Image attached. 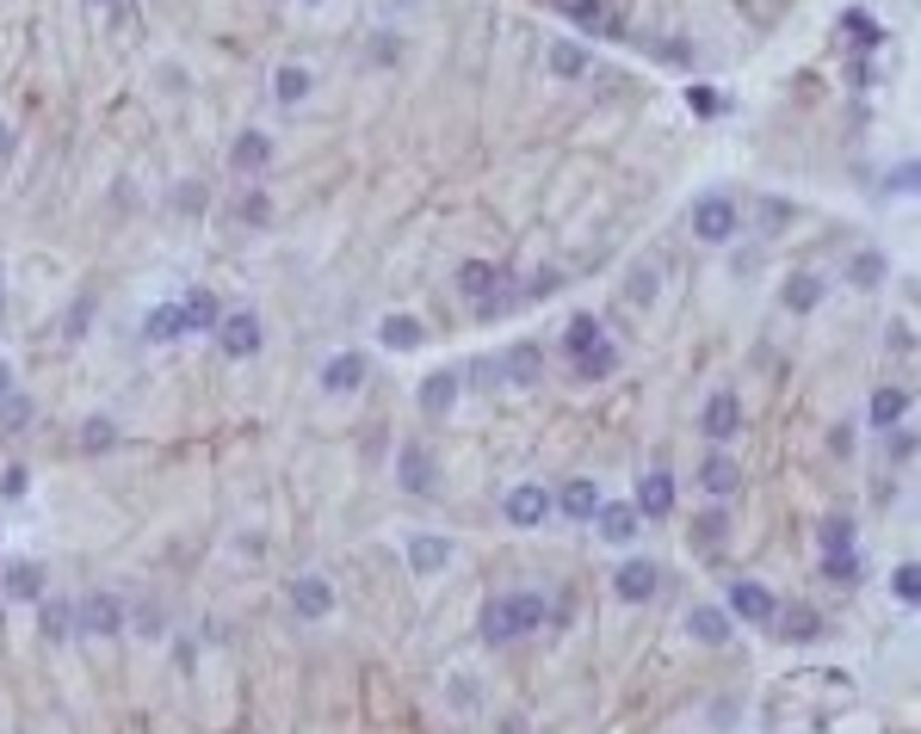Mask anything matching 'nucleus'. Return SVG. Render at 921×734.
Instances as JSON below:
<instances>
[{
	"label": "nucleus",
	"mask_w": 921,
	"mask_h": 734,
	"mask_svg": "<svg viewBox=\"0 0 921 734\" xmlns=\"http://www.w3.org/2000/svg\"><path fill=\"white\" fill-rule=\"evenodd\" d=\"M544 618H551V605L538 599V593H501V599L482 605V642H495V648H507V642L519 636H538L544 630Z\"/></svg>",
	"instance_id": "1"
},
{
	"label": "nucleus",
	"mask_w": 921,
	"mask_h": 734,
	"mask_svg": "<svg viewBox=\"0 0 921 734\" xmlns=\"http://www.w3.org/2000/svg\"><path fill=\"white\" fill-rule=\"evenodd\" d=\"M692 235H699V241H711V247H724L729 235H736V204H729L724 191H711V198H699V204H692Z\"/></svg>",
	"instance_id": "2"
},
{
	"label": "nucleus",
	"mask_w": 921,
	"mask_h": 734,
	"mask_svg": "<svg viewBox=\"0 0 921 734\" xmlns=\"http://www.w3.org/2000/svg\"><path fill=\"white\" fill-rule=\"evenodd\" d=\"M217 346H223L230 358H254V352H260V315H254V309L223 315V321H217Z\"/></svg>",
	"instance_id": "3"
},
{
	"label": "nucleus",
	"mask_w": 921,
	"mask_h": 734,
	"mask_svg": "<svg viewBox=\"0 0 921 734\" xmlns=\"http://www.w3.org/2000/svg\"><path fill=\"white\" fill-rule=\"evenodd\" d=\"M729 618H742V623H773V611H779V599H773L761 581H736L729 586V605H724Z\"/></svg>",
	"instance_id": "4"
},
{
	"label": "nucleus",
	"mask_w": 921,
	"mask_h": 734,
	"mask_svg": "<svg viewBox=\"0 0 921 734\" xmlns=\"http://www.w3.org/2000/svg\"><path fill=\"white\" fill-rule=\"evenodd\" d=\"M75 623L87 630V636H118V630H124V605H118L112 593H87V605L75 611Z\"/></svg>",
	"instance_id": "5"
},
{
	"label": "nucleus",
	"mask_w": 921,
	"mask_h": 734,
	"mask_svg": "<svg viewBox=\"0 0 921 734\" xmlns=\"http://www.w3.org/2000/svg\"><path fill=\"white\" fill-rule=\"evenodd\" d=\"M655 586H662V568H655V562H625V568L613 574V593H618L625 605H643Z\"/></svg>",
	"instance_id": "6"
},
{
	"label": "nucleus",
	"mask_w": 921,
	"mask_h": 734,
	"mask_svg": "<svg viewBox=\"0 0 921 734\" xmlns=\"http://www.w3.org/2000/svg\"><path fill=\"white\" fill-rule=\"evenodd\" d=\"M291 605H297V618H328L334 611V586L322 574H297L291 581Z\"/></svg>",
	"instance_id": "7"
},
{
	"label": "nucleus",
	"mask_w": 921,
	"mask_h": 734,
	"mask_svg": "<svg viewBox=\"0 0 921 734\" xmlns=\"http://www.w3.org/2000/svg\"><path fill=\"white\" fill-rule=\"evenodd\" d=\"M668 507H674V475L650 470L637 482V519H668Z\"/></svg>",
	"instance_id": "8"
},
{
	"label": "nucleus",
	"mask_w": 921,
	"mask_h": 734,
	"mask_svg": "<svg viewBox=\"0 0 921 734\" xmlns=\"http://www.w3.org/2000/svg\"><path fill=\"white\" fill-rule=\"evenodd\" d=\"M736 426H742V408H736V396H729V389H717V396L705 401V438H711V445H729V438H736Z\"/></svg>",
	"instance_id": "9"
},
{
	"label": "nucleus",
	"mask_w": 921,
	"mask_h": 734,
	"mask_svg": "<svg viewBox=\"0 0 921 734\" xmlns=\"http://www.w3.org/2000/svg\"><path fill=\"white\" fill-rule=\"evenodd\" d=\"M359 383H365V358L359 352H334L322 364V389H328V396H353Z\"/></svg>",
	"instance_id": "10"
},
{
	"label": "nucleus",
	"mask_w": 921,
	"mask_h": 734,
	"mask_svg": "<svg viewBox=\"0 0 921 734\" xmlns=\"http://www.w3.org/2000/svg\"><path fill=\"white\" fill-rule=\"evenodd\" d=\"M396 470H403V488L408 494H433V488H440V470H433V457H427L421 445H403Z\"/></svg>",
	"instance_id": "11"
},
{
	"label": "nucleus",
	"mask_w": 921,
	"mask_h": 734,
	"mask_svg": "<svg viewBox=\"0 0 921 734\" xmlns=\"http://www.w3.org/2000/svg\"><path fill=\"white\" fill-rule=\"evenodd\" d=\"M445 562H452V537H433V531L408 537V568H415V574H440Z\"/></svg>",
	"instance_id": "12"
},
{
	"label": "nucleus",
	"mask_w": 921,
	"mask_h": 734,
	"mask_svg": "<svg viewBox=\"0 0 921 734\" xmlns=\"http://www.w3.org/2000/svg\"><path fill=\"white\" fill-rule=\"evenodd\" d=\"M729 623H736V618H729L724 605H692L687 630H692L699 642H705V648H724V642H729Z\"/></svg>",
	"instance_id": "13"
},
{
	"label": "nucleus",
	"mask_w": 921,
	"mask_h": 734,
	"mask_svg": "<svg viewBox=\"0 0 921 734\" xmlns=\"http://www.w3.org/2000/svg\"><path fill=\"white\" fill-rule=\"evenodd\" d=\"M507 519H514V525H544V519H551V494L532 488V482L514 488V494H507Z\"/></svg>",
	"instance_id": "14"
},
{
	"label": "nucleus",
	"mask_w": 921,
	"mask_h": 734,
	"mask_svg": "<svg viewBox=\"0 0 921 734\" xmlns=\"http://www.w3.org/2000/svg\"><path fill=\"white\" fill-rule=\"evenodd\" d=\"M180 334H193V327H186V309H180V302H161V309H149V321H143V339L168 346V339H180Z\"/></svg>",
	"instance_id": "15"
},
{
	"label": "nucleus",
	"mask_w": 921,
	"mask_h": 734,
	"mask_svg": "<svg viewBox=\"0 0 921 734\" xmlns=\"http://www.w3.org/2000/svg\"><path fill=\"white\" fill-rule=\"evenodd\" d=\"M699 488H705L711 500H724V494H736V463H729L724 451H705V463H699Z\"/></svg>",
	"instance_id": "16"
},
{
	"label": "nucleus",
	"mask_w": 921,
	"mask_h": 734,
	"mask_svg": "<svg viewBox=\"0 0 921 734\" xmlns=\"http://www.w3.org/2000/svg\"><path fill=\"white\" fill-rule=\"evenodd\" d=\"M773 618H779V636L786 642H816L823 636V618H816L810 605H786V611H773Z\"/></svg>",
	"instance_id": "17"
},
{
	"label": "nucleus",
	"mask_w": 921,
	"mask_h": 734,
	"mask_svg": "<svg viewBox=\"0 0 921 734\" xmlns=\"http://www.w3.org/2000/svg\"><path fill=\"white\" fill-rule=\"evenodd\" d=\"M594 525H600L606 544H631V537H637V507H606V500H600Z\"/></svg>",
	"instance_id": "18"
},
{
	"label": "nucleus",
	"mask_w": 921,
	"mask_h": 734,
	"mask_svg": "<svg viewBox=\"0 0 921 734\" xmlns=\"http://www.w3.org/2000/svg\"><path fill=\"white\" fill-rule=\"evenodd\" d=\"M230 161H235V173H260L272 161V142L260 130H242L235 136V149H230Z\"/></svg>",
	"instance_id": "19"
},
{
	"label": "nucleus",
	"mask_w": 921,
	"mask_h": 734,
	"mask_svg": "<svg viewBox=\"0 0 921 734\" xmlns=\"http://www.w3.org/2000/svg\"><path fill=\"white\" fill-rule=\"evenodd\" d=\"M378 339H384L390 352H415V346L427 339V327H421L415 315H384V327H378Z\"/></svg>",
	"instance_id": "20"
},
{
	"label": "nucleus",
	"mask_w": 921,
	"mask_h": 734,
	"mask_svg": "<svg viewBox=\"0 0 921 734\" xmlns=\"http://www.w3.org/2000/svg\"><path fill=\"white\" fill-rule=\"evenodd\" d=\"M0 593H7V599H38V593H44V568L38 562H13L7 574H0Z\"/></svg>",
	"instance_id": "21"
},
{
	"label": "nucleus",
	"mask_w": 921,
	"mask_h": 734,
	"mask_svg": "<svg viewBox=\"0 0 921 734\" xmlns=\"http://www.w3.org/2000/svg\"><path fill=\"white\" fill-rule=\"evenodd\" d=\"M557 507H563V519H594V512H600V488H594V482H563Z\"/></svg>",
	"instance_id": "22"
},
{
	"label": "nucleus",
	"mask_w": 921,
	"mask_h": 734,
	"mask_svg": "<svg viewBox=\"0 0 921 734\" xmlns=\"http://www.w3.org/2000/svg\"><path fill=\"white\" fill-rule=\"evenodd\" d=\"M495 284H501V272H495L489 260H464V265H458V290H464V297L489 302V290H495Z\"/></svg>",
	"instance_id": "23"
},
{
	"label": "nucleus",
	"mask_w": 921,
	"mask_h": 734,
	"mask_svg": "<svg viewBox=\"0 0 921 734\" xmlns=\"http://www.w3.org/2000/svg\"><path fill=\"white\" fill-rule=\"evenodd\" d=\"M452 401H458V377H452V371H433V377L421 383V408L427 414H452Z\"/></svg>",
	"instance_id": "24"
},
{
	"label": "nucleus",
	"mask_w": 921,
	"mask_h": 734,
	"mask_svg": "<svg viewBox=\"0 0 921 734\" xmlns=\"http://www.w3.org/2000/svg\"><path fill=\"white\" fill-rule=\"evenodd\" d=\"M865 414H872V426H897V420L909 414V389H879Z\"/></svg>",
	"instance_id": "25"
},
{
	"label": "nucleus",
	"mask_w": 921,
	"mask_h": 734,
	"mask_svg": "<svg viewBox=\"0 0 921 734\" xmlns=\"http://www.w3.org/2000/svg\"><path fill=\"white\" fill-rule=\"evenodd\" d=\"M816 549H823V556H847V549H854V519H842V512H835V519H823V531H816Z\"/></svg>",
	"instance_id": "26"
},
{
	"label": "nucleus",
	"mask_w": 921,
	"mask_h": 734,
	"mask_svg": "<svg viewBox=\"0 0 921 734\" xmlns=\"http://www.w3.org/2000/svg\"><path fill=\"white\" fill-rule=\"evenodd\" d=\"M594 346H600V321L594 315H576V321H569V334H563V352L581 358V352H594Z\"/></svg>",
	"instance_id": "27"
},
{
	"label": "nucleus",
	"mask_w": 921,
	"mask_h": 734,
	"mask_svg": "<svg viewBox=\"0 0 921 734\" xmlns=\"http://www.w3.org/2000/svg\"><path fill=\"white\" fill-rule=\"evenodd\" d=\"M538 364H544V358H538V346H519V352H507V383H514V389H532V383H538Z\"/></svg>",
	"instance_id": "28"
},
{
	"label": "nucleus",
	"mask_w": 921,
	"mask_h": 734,
	"mask_svg": "<svg viewBox=\"0 0 921 734\" xmlns=\"http://www.w3.org/2000/svg\"><path fill=\"white\" fill-rule=\"evenodd\" d=\"M816 302H823V278L798 272V278L786 284V309H798V315H805V309H816Z\"/></svg>",
	"instance_id": "29"
},
{
	"label": "nucleus",
	"mask_w": 921,
	"mask_h": 734,
	"mask_svg": "<svg viewBox=\"0 0 921 734\" xmlns=\"http://www.w3.org/2000/svg\"><path fill=\"white\" fill-rule=\"evenodd\" d=\"M613 364H618V346H613V339H600L594 352H581V358H576L581 377H613Z\"/></svg>",
	"instance_id": "30"
},
{
	"label": "nucleus",
	"mask_w": 921,
	"mask_h": 734,
	"mask_svg": "<svg viewBox=\"0 0 921 734\" xmlns=\"http://www.w3.org/2000/svg\"><path fill=\"white\" fill-rule=\"evenodd\" d=\"M69 630H81V623H75V605L50 599V605H44V636H50V642H69Z\"/></svg>",
	"instance_id": "31"
},
{
	"label": "nucleus",
	"mask_w": 921,
	"mask_h": 734,
	"mask_svg": "<svg viewBox=\"0 0 921 734\" xmlns=\"http://www.w3.org/2000/svg\"><path fill=\"white\" fill-rule=\"evenodd\" d=\"M272 87H279V99H285V105H304V99H309V75H304V69H279V80H272Z\"/></svg>",
	"instance_id": "32"
},
{
	"label": "nucleus",
	"mask_w": 921,
	"mask_h": 734,
	"mask_svg": "<svg viewBox=\"0 0 921 734\" xmlns=\"http://www.w3.org/2000/svg\"><path fill=\"white\" fill-rule=\"evenodd\" d=\"M186 327H217V297L211 290H193V297H186Z\"/></svg>",
	"instance_id": "33"
},
{
	"label": "nucleus",
	"mask_w": 921,
	"mask_h": 734,
	"mask_svg": "<svg viewBox=\"0 0 921 734\" xmlns=\"http://www.w3.org/2000/svg\"><path fill=\"white\" fill-rule=\"evenodd\" d=\"M557 13H569V20L588 25V32H594V25H606V7H600V0H557Z\"/></svg>",
	"instance_id": "34"
},
{
	"label": "nucleus",
	"mask_w": 921,
	"mask_h": 734,
	"mask_svg": "<svg viewBox=\"0 0 921 734\" xmlns=\"http://www.w3.org/2000/svg\"><path fill=\"white\" fill-rule=\"evenodd\" d=\"M891 593H897L902 605H916V599H921V568H916V562H902L897 574H891Z\"/></svg>",
	"instance_id": "35"
},
{
	"label": "nucleus",
	"mask_w": 921,
	"mask_h": 734,
	"mask_svg": "<svg viewBox=\"0 0 921 734\" xmlns=\"http://www.w3.org/2000/svg\"><path fill=\"white\" fill-rule=\"evenodd\" d=\"M81 445H87V451H112L118 426H112V420H87V426H81Z\"/></svg>",
	"instance_id": "36"
},
{
	"label": "nucleus",
	"mask_w": 921,
	"mask_h": 734,
	"mask_svg": "<svg viewBox=\"0 0 921 734\" xmlns=\"http://www.w3.org/2000/svg\"><path fill=\"white\" fill-rule=\"evenodd\" d=\"M823 574H828L835 586L860 581V556H854V549H847V556H823Z\"/></svg>",
	"instance_id": "37"
},
{
	"label": "nucleus",
	"mask_w": 921,
	"mask_h": 734,
	"mask_svg": "<svg viewBox=\"0 0 921 734\" xmlns=\"http://www.w3.org/2000/svg\"><path fill=\"white\" fill-rule=\"evenodd\" d=\"M581 69H588V57H581L576 43H557V50H551V75H581Z\"/></svg>",
	"instance_id": "38"
},
{
	"label": "nucleus",
	"mask_w": 921,
	"mask_h": 734,
	"mask_svg": "<svg viewBox=\"0 0 921 734\" xmlns=\"http://www.w3.org/2000/svg\"><path fill=\"white\" fill-rule=\"evenodd\" d=\"M687 105H692L699 117H717V112H724V94H711V87H692Z\"/></svg>",
	"instance_id": "39"
},
{
	"label": "nucleus",
	"mask_w": 921,
	"mask_h": 734,
	"mask_svg": "<svg viewBox=\"0 0 921 734\" xmlns=\"http://www.w3.org/2000/svg\"><path fill=\"white\" fill-rule=\"evenodd\" d=\"M25 420H32V401H13V396H7V401H0V426H25Z\"/></svg>",
	"instance_id": "40"
},
{
	"label": "nucleus",
	"mask_w": 921,
	"mask_h": 734,
	"mask_svg": "<svg viewBox=\"0 0 921 734\" xmlns=\"http://www.w3.org/2000/svg\"><path fill=\"white\" fill-rule=\"evenodd\" d=\"M847 32H854V38H865V50H872V43H879V25H872V20H865V13H847Z\"/></svg>",
	"instance_id": "41"
},
{
	"label": "nucleus",
	"mask_w": 921,
	"mask_h": 734,
	"mask_svg": "<svg viewBox=\"0 0 921 734\" xmlns=\"http://www.w3.org/2000/svg\"><path fill=\"white\" fill-rule=\"evenodd\" d=\"M25 482H32V475H25L20 463H13V470L0 475V494H7V500H20V494H25Z\"/></svg>",
	"instance_id": "42"
},
{
	"label": "nucleus",
	"mask_w": 921,
	"mask_h": 734,
	"mask_svg": "<svg viewBox=\"0 0 921 734\" xmlns=\"http://www.w3.org/2000/svg\"><path fill=\"white\" fill-rule=\"evenodd\" d=\"M242 216H248V223H267L272 204H267V198H248V204H242Z\"/></svg>",
	"instance_id": "43"
},
{
	"label": "nucleus",
	"mask_w": 921,
	"mask_h": 734,
	"mask_svg": "<svg viewBox=\"0 0 921 734\" xmlns=\"http://www.w3.org/2000/svg\"><path fill=\"white\" fill-rule=\"evenodd\" d=\"M879 272H884L879 260H854V284H872V278H879Z\"/></svg>",
	"instance_id": "44"
},
{
	"label": "nucleus",
	"mask_w": 921,
	"mask_h": 734,
	"mask_svg": "<svg viewBox=\"0 0 921 734\" xmlns=\"http://www.w3.org/2000/svg\"><path fill=\"white\" fill-rule=\"evenodd\" d=\"M452 704H464V710H470V704H477V685H470V679H458V685H452Z\"/></svg>",
	"instance_id": "45"
},
{
	"label": "nucleus",
	"mask_w": 921,
	"mask_h": 734,
	"mask_svg": "<svg viewBox=\"0 0 921 734\" xmlns=\"http://www.w3.org/2000/svg\"><path fill=\"white\" fill-rule=\"evenodd\" d=\"M891 186H897V191H916V161H909V167H897V173H891Z\"/></svg>",
	"instance_id": "46"
},
{
	"label": "nucleus",
	"mask_w": 921,
	"mask_h": 734,
	"mask_svg": "<svg viewBox=\"0 0 921 734\" xmlns=\"http://www.w3.org/2000/svg\"><path fill=\"white\" fill-rule=\"evenodd\" d=\"M717 537H724V519H705V525H699V544L711 549V544H717Z\"/></svg>",
	"instance_id": "47"
},
{
	"label": "nucleus",
	"mask_w": 921,
	"mask_h": 734,
	"mask_svg": "<svg viewBox=\"0 0 921 734\" xmlns=\"http://www.w3.org/2000/svg\"><path fill=\"white\" fill-rule=\"evenodd\" d=\"M13 396V371H7V358H0V401Z\"/></svg>",
	"instance_id": "48"
},
{
	"label": "nucleus",
	"mask_w": 921,
	"mask_h": 734,
	"mask_svg": "<svg viewBox=\"0 0 921 734\" xmlns=\"http://www.w3.org/2000/svg\"><path fill=\"white\" fill-rule=\"evenodd\" d=\"M7 154H13V130H7V124H0V161H7Z\"/></svg>",
	"instance_id": "49"
},
{
	"label": "nucleus",
	"mask_w": 921,
	"mask_h": 734,
	"mask_svg": "<svg viewBox=\"0 0 921 734\" xmlns=\"http://www.w3.org/2000/svg\"><path fill=\"white\" fill-rule=\"evenodd\" d=\"M304 7H322V0H304Z\"/></svg>",
	"instance_id": "50"
},
{
	"label": "nucleus",
	"mask_w": 921,
	"mask_h": 734,
	"mask_svg": "<svg viewBox=\"0 0 921 734\" xmlns=\"http://www.w3.org/2000/svg\"><path fill=\"white\" fill-rule=\"evenodd\" d=\"M396 7H408V0H396Z\"/></svg>",
	"instance_id": "51"
},
{
	"label": "nucleus",
	"mask_w": 921,
	"mask_h": 734,
	"mask_svg": "<svg viewBox=\"0 0 921 734\" xmlns=\"http://www.w3.org/2000/svg\"><path fill=\"white\" fill-rule=\"evenodd\" d=\"M99 7H106V0H99Z\"/></svg>",
	"instance_id": "52"
}]
</instances>
